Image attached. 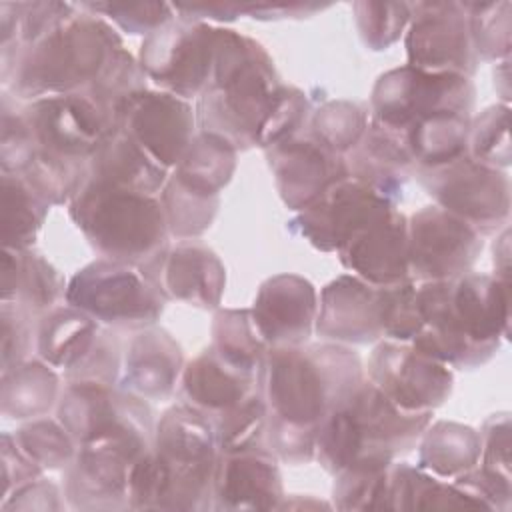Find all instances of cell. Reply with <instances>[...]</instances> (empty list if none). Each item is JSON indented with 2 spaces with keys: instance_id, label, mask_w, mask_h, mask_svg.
<instances>
[{
  "instance_id": "obj_28",
  "label": "cell",
  "mask_w": 512,
  "mask_h": 512,
  "mask_svg": "<svg viewBox=\"0 0 512 512\" xmlns=\"http://www.w3.org/2000/svg\"><path fill=\"white\" fill-rule=\"evenodd\" d=\"M344 158L350 176L366 182L396 204L402 200L404 184L416 168L404 132L372 118L362 140Z\"/></svg>"
},
{
  "instance_id": "obj_9",
  "label": "cell",
  "mask_w": 512,
  "mask_h": 512,
  "mask_svg": "<svg viewBox=\"0 0 512 512\" xmlns=\"http://www.w3.org/2000/svg\"><path fill=\"white\" fill-rule=\"evenodd\" d=\"M474 102L472 78L404 64L378 76L370 94V118L396 130H408L436 116L472 118Z\"/></svg>"
},
{
  "instance_id": "obj_24",
  "label": "cell",
  "mask_w": 512,
  "mask_h": 512,
  "mask_svg": "<svg viewBox=\"0 0 512 512\" xmlns=\"http://www.w3.org/2000/svg\"><path fill=\"white\" fill-rule=\"evenodd\" d=\"M336 256L344 270L374 286H392L410 278L408 216L398 208L354 232Z\"/></svg>"
},
{
  "instance_id": "obj_23",
  "label": "cell",
  "mask_w": 512,
  "mask_h": 512,
  "mask_svg": "<svg viewBox=\"0 0 512 512\" xmlns=\"http://www.w3.org/2000/svg\"><path fill=\"white\" fill-rule=\"evenodd\" d=\"M250 318L268 348L308 344L318 316L316 286L300 274H274L254 296Z\"/></svg>"
},
{
  "instance_id": "obj_7",
  "label": "cell",
  "mask_w": 512,
  "mask_h": 512,
  "mask_svg": "<svg viewBox=\"0 0 512 512\" xmlns=\"http://www.w3.org/2000/svg\"><path fill=\"white\" fill-rule=\"evenodd\" d=\"M68 214L100 258L142 266L168 246L160 196L86 180Z\"/></svg>"
},
{
  "instance_id": "obj_1",
  "label": "cell",
  "mask_w": 512,
  "mask_h": 512,
  "mask_svg": "<svg viewBox=\"0 0 512 512\" xmlns=\"http://www.w3.org/2000/svg\"><path fill=\"white\" fill-rule=\"evenodd\" d=\"M416 304L422 326L410 344L450 368L484 366L510 334L512 288L494 274L416 282Z\"/></svg>"
},
{
  "instance_id": "obj_38",
  "label": "cell",
  "mask_w": 512,
  "mask_h": 512,
  "mask_svg": "<svg viewBox=\"0 0 512 512\" xmlns=\"http://www.w3.org/2000/svg\"><path fill=\"white\" fill-rule=\"evenodd\" d=\"M210 348L226 362L252 374H258L268 350L256 332L248 308H218L214 312Z\"/></svg>"
},
{
  "instance_id": "obj_30",
  "label": "cell",
  "mask_w": 512,
  "mask_h": 512,
  "mask_svg": "<svg viewBox=\"0 0 512 512\" xmlns=\"http://www.w3.org/2000/svg\"><path fill=\"white\" fill-rule=\"evenodd\" d=\"M66 284L60 270L38 250L2 248V300L16 302L34 316H42L60 306V298L66 296Z\"/></svg>"
},
{
  "instance_id": "obj_5",
  "label": "cell",
  "mask_w": 512,
  "mask_h": 512,
  "mask_svg": "<svg viewBox=\"0 0 512 512\" xmlns=\"http://www.w3.org/2000/svg\"><path fill=\"white\" fill-rule=\"evenodd\" d=\"M356 350L338 342L268 348L258 390L268 414L314 428L364 382Z\"/></svg>"
},
{
  "instance_id": "obj_8",
  "label": "cell",
  "mask_w": 512,
  "mask_h": 512,
  "mask_svg": "<svg viewBox=\"0 0 512 512\" xmlns=\"http://www.w3.org/2000/svg\"><path fill=\"white\" fill-rule=\"evenodd\" d=\"M66 304L114 330H142L158 324L166 300L138 266L98 258L66 284Z\"/></svg>"
},
{
  "instance_id": "obj_53",
  "label": "cell",
  "mask_w": 512,
  "mask_h": 512,
  "mask_svg": "<svg viewBox=\"0 0 512 512\" xmlns=\"http://www.w3.org/2000/svg\"><path fill=\"white\" fill-rule=\"evenodd\" d=\"M2 130H0V166L2 172L22 174L34 156L32 136L20 116V108H10V94H2Z\"/></svg>"
},
{
  "instance_id": "obj_58",
  "label": "cell",
  "mask_w": 512,
  "mask_h": 512,
  "mask_svg": "<svg viewBox=\"0 0 512 512\" xmlns=\"http://www.w3.org/2000/svg\"><path fill=\"white\" fill-rule=\"evenodd\" d=\"M492 264L494 276L510 282V226H504L494 240L492 248Z\"/></svg>"
},
{
  "instance_id": "obj_39",
  "label": "cell",
  "mask_w": 512,
  "mask_h": 512,
  "mask_svg": "<svg viewBox=\"0 0 512 512\" xmlns=\"http://www.w3.org/2000/svg\"><path fill=\"white\" fill-rule=\"evenodd\" d=\"M168 234L176 240H196L214 222L220 206V196H210L182 184L176 176L168 174L160 190Z\"/></svg>"
},
{
  "instance_id": "obj_49",
  "label": "cell",
  "mask_w": 512,
  "mask_h": 512,
  "mask_svg": "<svg viewBox=\"0 0 512 512\" xmlns=\"http://www.w3.org/2000/svg\"><path fill=\"white\" fill-rule=\"evenodd\" d=\"M310 114H312V104L308 96L300 88L282 84L278 98L272 106V112L268 114L258 134L256 146L266 150L272 144L298 134L308 124Z\"/></svg>"
},
{
  "instance_id": "obj_57",
  "label": "cell",
  "mask_w": 512,
  "mask_h": 512,
  "mask_svg": "<svg viewBox=\"0 0 512 512\" xmlns=\"http://www.w3.org/2000/svg\"><path fill=\"white\" fill-rule=\"evenodd\" d=\"M328 4L312 2H290V4H240V14H248L254 20H284V18H302L312 16L318 10H324Z\"/></svg>"
},
{
  "instance_id": "obj_43",
  "label": "cell",
  "mask_w": 512,
  "mask_h": 512,
  "mask_svg": "<svg viewBox=\"0 0 512 512\" xmlns=\"http://www.w3.org/2000/svg\"><path fill=\"white\" fill-rule=\"evenodd\" d=\"M466 154L490 168L506 170L512 162L510 148V106L492 104L472 116L468 128Z\"/></svg>"
},
{
  "instance_id": "obj_51",
  "label": "cell",
  "mask_w": 512,
  "mask_h": 512,
  "mask_svg": "<svg viewBox=\"0 0 512 512\" xmlns=\"http://www.w3.org/2000/svg\"><path fill=\"white\" fill-rule=\"evenodd\" d=\"M266 448L278 458V462L286 464H308L316 454V430L290 424L282 418L268 414L266 432H264Z\"/></svg>"
},
{
  "instance_id": "obj_2",
  "label": "cell",
  "mask_w": 512,
  "mask_h": 512,
  "mask_svg": "<svg viewBox=\"0 0 512 512\" xmlns=\"http://www.w3.org/2000/svg\"><path fill=\"white\" fill-rule=\"evenodd\" d=\"M216 460L212 420L184 402L166 408L132 466L130 510H210Z\"/></svg>"
},
{
  "instance_id": "obj_19",
  "label": "cell",
  "mask_w": 512,
  "mask_h": 512,
  "mask_svg": "<svg viewBox=\"0 0 512 512\" xmlns=\"http://www.w3.org/2000/svg\"><path fill=\"white\" fill-rule=\"evenodd\" d=\"M114 126L128 134L160 166L172 170L198 132L188 100L164 90H140L114 112Z\"/></svg>"
},
{
  "instance_id": "obj_47",
  "label": "cell",
  "mask_w": 512,
  "mask_h": 512,
  "mask_svg": "<svg viewBox=\"0 0 512 512\" xmlns=\"http://www.w3.org/2000/svg\"><path fill=\"white\" fill-rule=\"evenodd\" d=\"M84 10L112 20L120 30L132 36H150L170 20L176 12L166 2H82Z\"/></svg>"
},
{
  "instance_id": "obj_35",
  "label": "cell",
  "mask_w": 512,
  "mask_h": 512,
  "mask_svg": "<svg viewBox=\"0 0 512 512\" xmlns=\"http://www.w3.org/2000/svg\"><path fill=\"white\" fill-rule=\"evenodd\" d=\"M236 158L238 150L224 138L198 130L170 174L198 192L220 196L234 176Z\"/></svg>"
},
{
  "instance_id": "obj_11",
  "label": "cell",
  "mask_w": 512,
  "mask_h": 512,
  "mask_svg": "<svg viewBox=\"0 0 512 512\" xmlns=\"http://www.w3.org/2000/svg\"><path fill=\"white\" fill-rule=\"evenodd\" d=\"M436 206L470 224L480 236L498 234L510 222L512 188L506 170L484 166L468 154L414 174Z\"/></svg>"
},
{
  "instance_id": "obj_46",
  "label": "cell",
  "mask_w": 512,
  "mask_h": 512,
  "mask_svg": "<svg viewBox=\"0 0 512 512\" xmlns=\"http://www.w3.org/2000/svg\"><path fill=\"white\" fill-rule=\"evenodd\" d=\"M352 12L362 44L374 52H382L396 44L406 32L412 4L360 0L352 4Z\"/></svg>"
},
{
  "instance_id": "obj_36",
  "label": "cell",
  "mask_w": 512,
  "mask_h": 512,
  "mask_svg": "<svg viewBox=\"0 0 512 512\" xmlns=\"http://www.w3.org/2000/svg\"><path fill=\"white\" fill-rule=\"evenodd\" d=\"M50 204L22 174L2 172V248H32Z\"/></svg>"
},
{
  "instance_id": "obj_40",
  "label": "cell",
  "mask_w": 512,
  "mask_h": 512,
  "mask_svg": "<svg viewBox=\"0 0 512 512\" xmlns=\"http://www.w3.org/2000/svg\"><path fill=\"white\" fill-rule=\"evenodd\" d=\"M370 112L352 100H326L312 110L308 132L326 148L346 156L364 136Z\"/></svg>"
},
{
  "instance_id": "obj_42",
  "label": "cell",
  "mask_w": 512,
  "mask_h": 512,
  "mask_svg": "<svg viewBox=\"0 0 512 512\" xmlns=\"http://www.w3.org/2000/svg\"><path fill=\"white\" fill-rule=\"evenodd\" d=\"M12 434L18 446L42 468V472L66 470L78 452L76 440L70 436L58 416L26 420Z\"/></svg>"
},
{
  "instance_id": "obj_21",
  "label": "cell",
  "mask_w": 512,
  "mask_h": 512,
  "mask_svg": "<svg viewBox=\"0 0 512 512\" xmlns=\"http://www.w3.org/2000/svg\"><path fill=\"white\" fill-rule=\"evenodd\" d=\"M276 190L288 210L300 212L334 182L350 176L346 158L310 132L294 134L264 150Z\"/></svg>"
},
{
  "instance_id": "obj_25",
  "label": "cell",
  "mask_w": 512,
  "mask_h": 512,
  "mask_svg": "<svg viewBox=\"0 0 512 512\" xmlns=\"http://www.w3.org/2000/svg\"><path fill=\"white\" fill-rule=\"evenodd\" d=\"M284 484L278 458L256 446L218 452L212 480V510H278Z\"/></svg>"
},
{
  "instance_id": "obj_6",
  "label": "cell",
  "mask_w": 512,
  "mask_h": 512,
  "mask_svg": "<svg viewBox=\"0 0 512 512\" xmlns=\"http://www.w3.org/2000/svg\"><path fill=\"white\" fill-rule=\"evenodd\" d=\"M434 412H406L370 380L316 426L314 460L338 474L358 460H396L416 448Z\"/></svg>"
},
{
  "instance_id": "obj_48",
  "label": "cell",
  "mask_w": 512,
  "mask_h": 512,
  "mask_svg": "<svg viewBox=\"0 0 512 512\" xmlns=\"http://www.w3.org/2000/svg\"><path fill=\"white\" fill-rule=\"evenodd\" d=\"M124 346L114 328L102 326L82 360L64 372L66 382H98L118 386L122 374Z\"/></svg>"
},
{
  "instance_id": "obj_55",
  "label": "cell",
  "mask_w": 512,
  "mask_h": 512,
  "mask_svg": "<svg viewBox=\"0 0 512 512\" xmlns=\"http://www.w3.org/2000/svg\"><path fill=\"white\" fill-rule=\"evenodd\" d=\"M66 506L68 502L64 498V490H60L54 482L42 476L12 490L0 502L2 510H26V512L30 510L52 512V510H64Z\"/></svg>"
},
{
  "instance_id": "obj_52",
  "label": "cell",
  "mask_w": 512,
  "mask_h": 512,
  "mask_svg": "<svg viewBox=\"0 0 512 512\" xmlns=\"http://www.w3.org/2000/svg\"><path fill=\"white\" fill-rule=\"evenodd\" d=\"M480 460L478 466L484 474L512 482L510 476V414L496 412L490 414L480 430Z\"/></svg>"
},
{
  "instance_id": "obj_32",
  "label": "cell",
  "mask_w": 512,
  "mask_h": 512,
  "mask_svg": "<svg viewBox=\"0 0 512 512\" xmlns=\"http://www.w3.org/2000/svg\"><path fill=\"white\" fill-rule=\"evenodd\" d=\"M102 324L78 308L64 304L42 314L36 326L38 358L52 368L68 372L94 344Z\"/></svg>"
},
{
  "instance_id": "obj_12",
  "label": "cell",
  "mask_w": 512,
  "mask_h": 512,
  "mask_svg": "<svg viewBox=\"0 0 512 512\" xmlns=\"http://www.w3.org/2000/svg\"><path fill=\"white\" fill-rule=\"evenodd\" d=\"M216 26L176 16L144 38L138 62L148 80L178 98H198L214 62Z\"/></svg>"
},
{
  "instance_id": "obj_34",
  "label": "cell",
  "mask_w": 512,
  "mask_h": 512,
  "mask_svg": "<svg viewBox=\"0 0 512 512\" xmlns=\"http://www.w3.org/2000/svg\"><path fill=\"white\" fill-rule=\"evenodd\" d=\"M390 510H482L454 480L438 478L418 466L390 464Z\"/></svg>"
},
{
  "instance_id": "obj_15",
  "label": "cell",
  "mask_w": 512,
  "mask_h": 512,
  "mask_svg": "<svg viewBox=\"0 0 512 512\" xmlns=\"http://www.w3.org/2000/svg\"><path fill=\"white\" fill-rule=\"evenodd\" d=\"M482 248L484 236L436 204L408 216V268L414 282L454 280L472 270Z\"/></svg>"
},
{
  "instance_id": "obj_16",
  "label": "cell",
  "mask_w": 512,
  "mask_h": 512,
  "mask_svg": "<svg viewBox=\"0 0 512 512\" xmlns=\"http://www.w3.org/2000/svg\"><path fill=\"white\" fill-rule=\"evenodd\" d=\"M406 64L426 72L472 78L478 58L472 50L468 14L462 2H416L404 32Z\"/></svg>"
},
{
  "instance_id": "obj_31",
  "label": "cell",
  "mask_w": 512,
  "mask_h": 512,
  "mask_svg": "<svg viewBox=\"0 0 512 512\" xmlns=\"http://www.w3.org/2000/svg\"><path fill=\"white\" fill-rule=\"evenodd\" d=\"M60 376L42 358H28L2 372L0 410L8 420L46 416L60 400Z\"/></svg>"
},
{
  "instance_id": "obj_45",
  "label": "cell",
  "mask_w": 512,
  "mask_h": 512,
  "mask_svg": "<svg viewBox=\"0 0 512 512\" xmlns=\"http://www.w3.org/2000/svg\"><path fill=\"white\" fill-rule=\"evenodd\" d=\"M146 80L148 78L138 58H134L126 48H120L112 54L100 76L84 94L90 96L114 122L116 108L132 94L146 90Z\"/></svg>"
},
{
  "instance_id": "obj_29",
  "label": "cell",
  "mask_w": 512,
  "mask_h": 512,
  "mask_svg": "<svg viewBox=\"0 0 512 512\" xmlns=\"http://www.w3.org/2000/svg\"><path fill=\"white\" fill-rule=\"evenodd\" d=\"M170 170L148 156L128 134L112 128L88 160V180L158 196Z\"/></svg>"
},
{
  "instance_id": "obj_13",
  "label": "cell",
  "mask_w": 512,
  "mask_h": 512,
  "mask_svg": "<svg viewBox=\"0 0 512 512\" xmlns=\"http://www.w3.org/2000/svg\"><path fill=\"white\" fill-rule=\"evenodd\" d=\"M20 116L40 154L86 162L114 128L112 118L84 92L52 94L20 106Z\"/></svg>"
},
{
  "instance_id": "obj_22",
  "label": "cell",
  "mask_w": 512,
  "mask_h": 512,
  "mask_svg": "<svg viewBox=\"0 0 512 512\" xmlns=\"http://www.w3.org/2000/svg\"><path fill=\"white\" fill-rule=\"evenodd\" d=\"M314 332L326 342L376 344L384 338V286L354 274L330 280L318 296Z\"/></svg>"
},
{
  "instance_id": "obj_20",
  "label": "cell",
  "mask_w": 512,
  "mask_h": 512,
  "mask_svg": "<svg viewBox=\"0 0 512 512\" xmlns=\"http://www.w3.org/2000/svg\"><path fill=\"white\" fill-rule=\"evenodd\" d=\"M140 272L168 302H182L200 310H218L224 288L226 268L218 254L198 240H180L166 246Z\"/></svg>"
},
{
  "instance_id": "obj_4",
  "label": "cell",
  "mask_w": 512,
  "mask_h": 512,
  "mask_svg": "<svg viewBox=\"0 0 512 512\" xmlns=\"http://www.w3.org/2000/svg\"><path fill=\"white\" fill-rule=\"evenodd\" d=\"M280 88L274 60L258 40L216 26L212 72L194 108L198 130L238 152L254 148Z\"/></svg>"
},
{
  "instance_id": "obj_26",
  "label": "cell",
  "mask_w": 512,
  "mask_h": 512,
  "mask_svg": "<svg viewBox=\"0 0 512 512\" xmlns=\"http://www.w3.org/2000/svg\"><path fill=\"white\" fill-rule=\"evenodd\" d=\"M184 364L182 348L168 330L156 324L134 330L124 344L118 386L148 402L166 400L178 390Z\"/></svg>"
},
{
  "instance_id": "obj_14",
  "label": "cell",
  "mask_w": 512,
  "mask_h": 512,
  "mask_svg": "<svg viewBox=\"0 0 512 512\" xmlns=\"http://www.w3.org/2000/svg\"><path fill=\"white\" fill-rule=\"evenodd\" d=\"M370 380L406 412H434L454 390V372L410 342L378 340L366 362Z\"/></svg>"
},
{
  "instance_id": "obj_50",
  "label": "cell",
  "mask_w": 512,
  "mask_h": 512,
  "mask_svg": "<svg viewBox=\"0 0 512 512\" xmlns=\"http://www.w3.org/2000/svg\"><path fill=\"white\" fill-rule=\"evenodd\" d=\"M422 326L416 304V282L384 286V338L412 342Z\"/></svg>"
},
{
  "instance_id": "obj_17",
  "label": "cell",
  "mask_w": 512,
  "mask_h": 512,
  "mask_svg": "<svg viewBox=\"0 0 512 512\" xmlns=\"http://www.w3.org/2000/svg\"><path fill=\"white\" fill-rule=\"evenodd\" d=\"M152 446L138 442H98L78 446L64 470V498L72 510H130V472Z\"/></svg>"
},
{
  "instance_id": "obj_37",
  "label": "cell",
  "mask_w": 512,
  "mask_h": 512,
  "mask_svg": "<svg viewBox=\"0 0 512 512\" xmlns=\"http://www.w3.org/2000/svg\"><path fill=\"white\" fill-rule=\"evenodd\" d=\"M392 460H358L334 474L332 508L390 510Z\"/></svg>"
},
{
  "instance_id": "obj_27",
  "label": "cell",
  "mask_w": 512,
  "mask_h": 512,
  "mask_svg": "<svg viewBox=\"0 0 512 512\" xmlns=\"http://www.w3.org/2000/svg\"><path fill=\"white\" fill-rule=\"evenodd\" d=\"M176 392L180 402L214 420L258 392V374L226 362L208 346L184 364Z\"/></svg>"
},
{
  "instance_id": "obj_56",
  "label": "cell",
  "mask_w": 512,
  "mask_h": 512,
  "mask_svg": "<svg viewBox=\"0 0 512 512\" xmlns=\"http://www.w3.org/2000/svg\"><path fill=\"white\" fill-rule=\"evenodd\" d=\"M42 468L18 446L12 432H2V498L12 490L40 478Z\"/></svg>"
},
{
  "instance_id": "obj_44",
  "label": "cell",
  "mask_w": 512,
  "mask_h": 512,
  "mask_svg": "<svg viewBox=\"0 0 512 512\" xmlns=\"http://www.w3.org/2000/svg\"><path fill=\"white\" fill-rule=\"evenodd\" d=\"M266 402L258 392L248 396L244 402L222 412L212 420L218 452H240L256 446H264L266 432Z\"/></svg>"
},
{
  "instance_id": "obj_33",
  "label": "cell",
  "mask_w": 512,
  "mask_h": 512,
  "mask_svg": "<svg viewBox=\"0 0 512 512\" xmlns=\"http://www.w3.org/2000/svg\"><path fill=\"white\" fill-rule=\"evenodd\" d=\"M416 448L418 468L438 478L454 480L478 466L480 434L468 424L438 420L426 426Z\"/></svg>"
},
{
  "instance_id": "obj_3",
  "label": "cell",
  "mask_w": 512,
  "mask_h": 512,
  "mask_svg": "<svg viewBox=\"0 0 512 512\" xmlns=\"http://www.w3.org/2000/svg\"><path fill=\"white\" fill-rule=\"evenodd\" d=\"M118 32L98 14L74 4V10L38 40L2 52L4 92L16 100L86 92L116 50Z\"/></svg>"
},
{
  "instance_id": "obj_54",
  "label": "cell",
  "mask_w": 512,
  "mask_h": 512,
  "mask_svg": "<svg viewBox=\"0 0 512 512\" xmlns=\"http://www.w3.org/2000/svg\"><path fill=\"white\" fill-rule=\"evenodd\" d=\"M34 314L24 306L2 300L0 306V322H2V372L28 360L34 342Z\"/></svg>"
},
{
  "instance_id": "obj_41",
  "label": "cell",
  "mask_w": 512,
  "mask_h": 512,
  "mask_svg": "<svg viewBox=\"0 0 512 512\" xmlns=\"http://www.w3.org/2000/svg\"><path fill=\"white\" fill-rule=\"evenodd\" d=\"M468 14L472 50L484 62L510 60V34H512V4L500 2H462Z\"/></svg>"
},
{
  "instance_id": "obj_10",
  "label": "cell",
  "mask_w": 512,
  "mask_h": 512,
  "mask_svg": "<svg viewBox=\"0 0 512 512\" xmlns=\"http://www.w3.org/2000/svg\"><path fill=\"white\" fill-rule=\"evenodd\" d=\"M56 416L78 446L138 442L152 446L154 414L148 400L98 382H66Z\"/></svg>"
},
{
  "instance_id": "obj_18",
  "label": "cell",
  "mask_w": 512,
  "mask_h": 512,
  "mask_svg": "<svg viewBox=\"0 0 512 512\" xmlns=\"http://www.w3.org/2000/svg\"><path fill=\"white\" fill-rule=\"evenodd\" d=\"M392 208H398V204L366 182L346 176L326 188L304 210L296 212L288 228L312 248L336 252L354 232Z\"/></svg>"
}]
</instances>
